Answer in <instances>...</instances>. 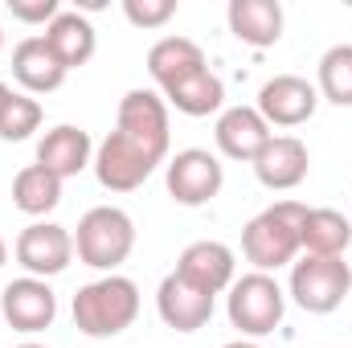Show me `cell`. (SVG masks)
<instances>
[{
	"instance_id": "cell-1",
	"label": "cell",
	"mask_w": 352,
	"mask_h": 348,
	"mask_svg": "<svg viewBox=\"0 0 352 348\" xmlns=\"http://www.w3.org/2000/svg\"><path fill=\"white\" fill-rule=\"evenodd\" d=\"M140 316V287L127 274H102L74 295V328L90 340L119 336Z\"/></svg>"
},
{
	"instance_id": "cell-2",
	"label": "cell",
	"mask_w": 352,
	"mask_h": 348,
	"mask_svg": "<svg viewBox=\"0 0 352 348\" xmlns=\"http://www.w3.org/2000/svg\"><path fill=\"white\" fill-rule=\"evenodd\" d=\"M303 217H307L303 201H274L254 221H246V230H242L246 262H254V270H263V274L295 262V254L303 250V242H299Z\"/></svg>"
},
{
	"instance_id": "cell-3",
	"label": "cell",
	"mask_w": 352,
	"mask_h": 348,
	"mask_svg": "<svg viewBox=\"0 0 352 348\" xmlns=\"http://www.w3.org/2000/svg\"><path fill=\"white\" fill-rule=\"evenodd\" d=\"M135 250V221L115 209V205H94L82 213L78 221V234H74V254L94 266V270H107L115 274L127 254Z\"/></svg>"
},
{
	"instance_id": "cell-4",
	"label": "cell",
	"mask_w": 352,
	"mask_h": 348,
	"mask_svg": "<svg viewBox=\"0 0 352 348\" xmlns=\"http://www.w3.org/2000/svg\"><path fill=\"white\" fill-rule=\"evenodd\" d=\"M226 312H230V324H234L242 336H254V340H258V336H270V332L283 324L287 295H283V287H278L270 274L250 270V274L234 279Z\"/></svg>"
},
{
	"instance_id": "cell-5",
	"label": "cell",
	"mask_w": 352,
	"mask_h": 348,
	"mask_svg": "<svg viewBox=\"0 0 352 348\" xmlns=\"http://www.w3.org/2000/svg\"><path fill=\"white\" fill-rule=\"evenodd\" d=\"M352 291V266L344 259H316L303 254L299 262H291V299L311 312V316H328L344 303V295Z\"/></svg>"
},
{
	"instance_id": "cell-6",
	"label": "cell",
	"mask_w": 352,
	"mask_h": 348,
	"mask_svg": "<svg viewBox=\"0 0 352 348\" xmlns=\"http://www.w3.org/2000/svg\"><path fill=\"white\" fill-rule=\"evenodd\" d=\"M119 135H127L135 148H144L152 160L164 164L168 156V102L156 94V90H127L123 102H119V123H115Z\"/></svg>"
},
{
	"instance_id": "cell-7",
	"label": "cell",
	"mask_w": 352,
	"mask_h": 348,
	"mask_svg": "<svg viewBox=\"0 0 352 348\" xmlns=\"http://www.w3.org/2000/svg\"><path fill=\"white\" fill-rule=\"evenodd\" d=\"M164 180H168V197H173L176 205L197 209V205H205V201H213L221 193L226 168H221V160L213 152L184 148V152H176L173 160H168V176Z\"/></svg>"
},
{
	"instance_id": "cell-8",
	"label": "cell",
	"mask_w": 352,
	"mask_h": 348,
	"mask_svg": "<svg viewBox=\"0 0 352 348\" xmlns=\"http://www.w3.org/2000/svg\"><path fill=\"white\" fill-rule=\"evenodd\" d=\"M156 164L160 160H152L144 148H135L127 135H119V131H111L98 148H94V176H98V184L102 188H111V193H135L148 176L156 173Z\"/></svg>"
},
{
	"instance_id": "cell-9",
	"label": "cell",
	"mask_w": 352,
	"mask_h": 348,
	"mask_svg": "<svg viewBox=\"0 0 352 348\" xmlns=\"http://www.w3.org/2000/svg\"><path fill=\"white\" fill-rule=\"evenodd\" d=\"M16 262L33 279H54L74 262V234L54 221H33L16 238Z\"/></svg>"
},
{
	"instance_id": "cell-10",
	"label": "cell",
	"mask_w": 352,
	"mask_h": 348,
	"mask_svg": "<svg viewBox=\"0 0 352 348\" xmlns=\"http://www.w3.org/2000/svg\"><path fill=\"white\" fill-rule=\"evenodd\" d=\"M0 316L16 332H45L58 316V295L45 279H33V274L12 279L0 291Z\"/></svg>"
},
{
	"instance_id": "cell-11",
	"label": "cell",
	"mask_w": 352,
	"mask_h": 348,
	"mask_svg": "<svg viewBox=\"0 0 352 348\" xmlns=\"http://www.w3.org/2000/svg\"><path fill=\"white\" fill-rule=\"evenodd\" d=\"M320 107V90L299 74H274L258 90V115L270 127H299L316 115Z\"/></svg>"
},
{
	"instance_id": "cell-12",
	"label": "cell",
	"mask_w": 352,
	"mask_h": 348,
	"mask_svg": "<svg viewBox=\"0 0 352 348\" xmlns=\"http://www.w3.org/2000/svg\"><path fill=\"white\" fill-rule=\"evenodd\" d=\"M234 270H238L234 250L226 242H209V238L184 246V254L176 259V274L205 295H221L226 287H234Z\"/></svg>"
},
{
	"instance_id": "cell-13",
	"label": "cell",
	"mask_w": 352,
	"mask_h": 348,
	"mask_svg": "<svg viewBox=\"0 0 352 348\" xmlns=\"http://www.w3.org/2000/svg\"><path fill=\"white\" fill-rule=\"evenodd\" d=\"M213 135H217L221 156H230V160H250V164H254L258 152L270 144V123L258 115V107H230V111H221Z\"/></svg>"
},
{
	"instance_id": "cell-14",
	"label": "cell",
	"mask_w": 352,
	"mask_h": 348,
	"mask_svg": "<svg viewBox=\"0 0 352 348\" xmlns=\"http://www.w3.org/2000/svg\"><path fill=\"white\" fill-rule=\"evenodd\" d=\"M156 307H160V320H164L168 328H176V332H197V328H205L209 316H213V295L197 291L192 283H184L173 270V274L160 283V291H156Z\"/></svg>"
},
{
	"instance_id": "cell-15",
	"label": "cell",
	"mask_w": 352,
	"mask_h": 348,
	"mask_svg": "<svg viewBox=\"0 0 352 348\" xmlns=\"http://www.w3.org/2000/svg\"><path fill=\"white\" fill-rule=\"evenodd\" d=\"M307 164H311V156H307L303 140H295V135H270V144L254 160V173H258V180H263L266 188L287 193V188H295V184L307 180Z\"/></svg>"
},
{
	"instance_id": "cell-16",
	"label": "cell",
	"mask_w": 352,
	"mask_h": 348,
	"mask_svg": "<svg viewBox=\"0 0 352 348\" xmlns=\"http://www.w3.org/2000/svg\"><path fill=\"white\" fill-rule=\"evenodd\" d=\"M66 66L62 58L50 50L45 37H25L16 50H12V78L25 87V94H50L66 83Z\"/></svg>"
},
{
	"instance_id": "cell-17",
	"label": "cell",
	"mask_w": 352,
	"mask_h": 348,
	"mask_svg": "<svg viewBox=\"0 0 352 348\" xmlns=\"http://www.w3.org/2000/svg\"><path fill=\"white\" fill-rule=\"evenodd\" d=\"M90 156H94V144H90L87 131L74 127V123H58V127L45 131L41 144H37V164L50 168L54 176H62V180L82 173L90 164Z\"/></svg>"
},
{
	"instance_id": "cell-18",
	"label": "cell",
	"mask_w": 352,
	"mask_h": 348,
	"mask_svg": "<svg viewBox=\"0 0 352 348\" xmlns=\"http://www.w3.org/2000/svg\"><path fill=\"white\" fill-rule=\"evenodd\" d=\"M226 21H230V33L254 50H266L283 37V4L278 0H230Z\"/></svg>"
},
{
	"instance_id": "cell-19",
	"label": "cell",
	"mask_w": 352,
	"mask_h": 348,
	"mask_svg": "<svg viewBox=\"0 0 352 348\" xmlns=\"http://www.w3.org/2000/svg\"><path fill=\"white\" fill-rule=\"evenodd\" d=\"M205 50L188 37H160L152 50H148V74L156 78V87L168 90L176 83H184L188 74L205 70Z\"/></svg>"
},
{
	"instance_id": "cell-20",
	"label": "cell",
	"mask_w": 352,
	"mask_h": 348,
	"mask_svg": "<svg viewBox=\"0 0 352 348\" xmlns=\"http://www.w3.org/2000/svg\"><path fill=\"white\" fill-rule=\"evenodd\" d=\"M45 41H50V50L62 58V66H66V70L87 66L90 58H94V45H98L94 25H90L82 12H66V8L45 25Z\"/></svg>"
},
{
	"instance_id": "cell-21",
	"label": "cell",
	"mask_w": 352,
	"mask_h": 348,
	"mask_svg": "<svg viewBox=\"0 0 352 348\" xmlns=\"http://www.w3.org/2000/svg\"><path fill=\"white\" fill-rule=\"evenodd\" d=\"M299 242L316 259H344V250L352 246V226L349 217L336 213V209H307Z\"/></svg>"
},
{
	"instance_id": "cell-22",
	"label": "cell",
	"mask_w": 352,
	"mask_h": 348,
	"mask_svg": "<svg viewBox=\"0 0 352 348\" xmlns=\"http://www.w3.org/2000/svg\"><path fill=\"white\" fill-rule=\"evenodd\" d=\"M12 205L29 217H45L50 209L62 205V176H54L41 164H29L21 168L12 180Z\"/></svg>"
},
{
	"instance_id": "cell-23",
	"label": "cell",
	"mask_w": 352,
	"mask_h": 348,
	"mask_svg": "<svg viewBox=\"0 0 352 348\" xmlns=\"http://www.w3.org/2000/svg\"><path fill=\"white\" fill-rule=\"evenodd\" d=\"M164 102H168V107H176L180 115L201 119V115H213V111L226 102V87H221V78L205 66V70L188 74L184 83H176V87L164 90Z\"/></svg>"
},
{
	"instance_id": "cell-24",
	"label": "cell",
	"mask_w": 352,
	"mask_h": 348,
	"mask_svg": "<svg viewBox=\"0 0 352 348\" xmlns=\"http://www.w3.org/2000/svg\"><path fill=\"white\" fill-rule=\"evenodd\" d=\"M320 98L336 102V107H352V45H332L320 58Z\"/></svg>"
},
{
	"instance_id": "cell-25",
	"label": "cell",
	"mask_w": 352,
	"mask_h": 348,
	"mask_svg": "<svg viewBox=\"0 0 352 348\" xmlns=\"http://www.w3.org/2000/svg\"><path fill=\"white\" fill-rule=\"evenodd\" d=\"M37 127H41V102H37L33 94H12V102H8V111H4V119H0V140L21 144V140H29Z\"/></svg>"
},
{
	"instance_id": "cell-26",
	"label": "cell",
	"mask_w": 352,
	"mask_h": 348,
	"mask_svg": "<svg viewBox=\"0 0 352 348\" xmlns=\"http://www.w3.org/2000/svg\"><path fill=\"white\" fill-rule=\"evenodd\" d=\"M176 12V0H123V17L135 29H160Z\"/></svg>"
},
{
	"instance_id": "cell-27",
	"label": "cell",
	"mask_w": 352,
	"mask_h": 348,
	"mask_svg": "<svg viewBox=\"0 0 352 348\" xmlns=\"http://www.w3.org/2000/svg\"><path fill=\"white\" fill-rule=\"evenodd\" d=\"M8 12L25 25H50L62 12V4L58 0H8Z\"/></svg>"
},
{
	"instance_id": "cell-28",
	"label": "cell",
	"mask_w": 352,
	"mask_h": 348,
	"mask_svg": "<svg viewBox=\"0 0 352 348\" xmlns=\"http://www.w3.org/2000/svg\"><path fill=\"white\" fill-rule=\"evenodd\" d=\"M8 102H12V90L4 87V83H0V119H4V111H8Z\"/></svg>"
},
{
	"instance_id": "cell-29",
	"label": "cell",
	"mask_w": 352,
	"mask_h": 348,
	"mask_svg": "<svg viewBox=\"0 0 352 348\" xmlns=\"http://www.w3.org/2000/svg\"><path fill=\"white\" fill-rule=\"evenodd\" d=\"M221 348H263V345H254V340H230V345H221Z\"/></svg>"
},
{
	"instance_id": "cell-30",
	"label": "cell",
	"mask_w": 352,
	"mask_h": 348,
	"mask_svg": "<svg viewBox=\"0 0 352 348\" xmlns=\"http://www.w3.org/2000/svg\"><path fill=\"white\" fill-rule=\"evenodd\" d=\"M8 262V246H4V238H0V266Z\"/></svg>"
},
{
	"instance_id": "cell-31",
	"label": "cell",
	"mask_w": 352,
	"mask_h": 348,
	"mask_svg": "<svg viewBox=\"0 0 352 348\" xmlns=\"http://www.w3.org/2000/svg\"><path fill=\"white\" fill-rule=\"evenodd\" d=\"M16 348H45V345H16Z\"/></svg>"
},
{
	"instance_id": "cell-32",
	"label": "cell",
	"mask_w": 352,
	"mask_h": 348,
	"mask_svg": "<svg viewBox=\"0 0 352 348\" xmlns=\"http://www.w3.org/2000/svg\"><path fill=\"white\" fill-rule=\"evenodd\" d=\"M0 50H4V33H0Z\"/></svg>"
}]
</instances>
